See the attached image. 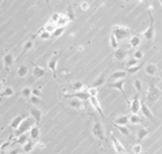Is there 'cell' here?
<instances>
[{
	"instance_id": "3957f363",
	"label": "cell",
	"mask_w": 162,
	"mask_h": 154,
	"mask_svg": "<svg viewBox=\"0 0 162 154\" xmlns=\"http://www.w3.org/2000/svg\"><path fill=\"white\" fill-rule=\"evenodd\" d=\"M129 32H131V30H129L128 27H125V26L115 24V26H113V28H112V34L117 38L118 41H121L125 39L126 37H129Z\"/></svg>"
},
{
	"instance_id": "ee69618b",
	"label": "cell",
	"mask_w": 162,
	"mask_h": 154,
	"mask_svg": "<svg viewBox=\"0 0 162 154\" xmlns=\"http://www.w3.org/2000/svg\"><path fill=\"white\" fill-rule=\"evenodd\" d=\"M88 92L91 96H97L98 95V88L97 87H91V88L88 89Z\"/></svg>"
},
{
	"instance_id": "9a60e30c",
	"label": "cell",
	"mask_w": 162,
	"mask_h": 154,
	"mask_svg": "<svg viewBox=\"0 0 162 154\" xmlns=\"http://www.w3.org/2000/svg\"><path fill=\"white\" fill-rule=\"evenodd\" d=\"M30 112H31V115L35 120V121H36V124H39V122H40L41 120H42V111L39 109L38 107H36L34 105V106L31 107Z\"/></svg>"
},
{
	"instance_id": "f35d334b",
	"label": "cell",
	"mask_w": 162,
	"mask_h": 154,
	"mask_svg": "<svg viewBox=\"0 0 162 154\" xmlns=\"http://www.w3.org/2000/svg\"><path fill=\"white\" fill-rule=\"evenodd\" d=\"M134 87H135V89L138 91V93H141L143 90V83L141 80H135V82H134Z\"/></svg>"
},
{
	"instance_id": "7bdbcfd3",
	"label": "cell",
	"mask_w": 162,
	"mask_h": 154,
	"mask_svg": "<svg viewBox=\"0 0 162 154\" xmlns=\"http://www.w3.org/2000/svg\"><path fill=\"white\" fill-rule=\"evenodd\" d=\"M31 102L34 104V105H39V104L41 103V99L39 96H36V95H32L31 98H30Z\"/></svg>"
},
{
	"instance_id": "cb8c5ba5",
	"label": "cell",
	"mask_w": 162,
	"mask_h": 154,
	"mask_svg": "<svg viewBox=\"0 0 162 154\" xmlns=\"http://www.w3.org/2000/svg\"><path fill=\"white\" fill-rule=\"evenodd\" d=\"M129 117H128V115L122 114V115H119L118 117H116L113 122H115V124H118V125H126L129 124Z\"/></svg>"
},
{
	"instance_id": "60d3db41",
	"label": "cell",
	"mask_w": 162,
	"mask_h": 154,
	"mask_svg": "<svg viewBox=\"0 0 162 154\" xmlns=\"http://www.w3.org/2000/svg\"><path fill=\"white\" fill-rule=\"evenodd\" d=\"M50 37H51V33L47 32L46 30L41 31V33H40V39L41 40H48Z\"/></svg>"
},
{
	"instance_id": "83f0119b",
	"label": "cell",
	"mask_w": 162,
	"mask_h": 154,
	"mask_svg": "<svg viewBox=\"0 0 162 154\" xmlns=\"http://www.w3.org/2000/svg\"><path fill=\"white\" fill-rule=\"evenodd\" d=\"M111 124L114 125V127L117 129V130L121 133L122 135H125V136H129V130L128 128H126V125H118V124H115V122H112L111 121Z\"/></svg>"
},
{
	"instance_id": "b9f144b4",
	"label": "cell",
	"mask_w": 162,
	"mask_h": 154,
	"mask_svg": "<svg viewBox=\"0 0 162 154\" xmlns=\"http://www.w3.org/2000/svg\"><path fill=\"white\" fill-rule=\"evenodd\" d=\"M138 60H139V59H137L136 57L129 58V60H128V62H126V68H129V66L137 65V64H138Z\"/></svg>"
},
{
	"instance_id": "836d02e7",
	"label": "cell",
	"mask_w": 162,
	"mask_h": 154,
	"mask_svg": "<svg viewBox=\"0 0 162 154\" xmlns=\"http://www.w3.org/2000/svg\"><path fill=\"white\" fill-rule=\"evenodd\" d=\"M22 95L26 99H30L31 96L33 95V89H31L30 87H24L22 90Z\"/></svg>"
},
{
	"instance_id": "6f0895ef",
	"label": "cell",
	"mask_w": 162,
	"mask_h": 154,
	"mask_svg": "<svg viewBox=\"0 0 162 154\" xmlns=\"http://www.w3.org/2000/svg\"><path fill=\"white\" fill-rule=\"evenodd\" d=\"M142 1H144V2H148L149 0H142Z\"/></svg>"
},
{
	"instance_id": "1f68e13d",
	"label": "cell",
	"mask_w": 162,
	"mask_h": 154,
	"mask_svg": "<svg viewBox=\"0 0 162 154\" xmlns=\"http://www.w3.org/2000/svg\"><path fill=\"white\" fill-rule=\"evenodd\" d=\"M28 141H29V137H28L27 133H24V134L20 135V136H19V137H17V140L13 142V144L15 143V144H22V145H24V144H26Z\"/></svg>"
},
{
	"instance_id": "ab89813d",
	"label": "cell",
	"mask_w": 162,
	"mask_h": 154,
	"mask_svg": "<svg viewBox=\"0 0 162 154\" xmlns=\"http://www.w3.org/2000/svg\"><path fill=\"white\" fill-rule=\"evenodd\" d=\"M85 88V86H84V84L82 82H75L72 84V89L73 91H81Z\"/></svg>"
},
{
	"instance_id": "d6a6232c",
	"label": "cell",
	"mask_w": 162,
	"mask_h": 154,
	"mask_svg": "<svg viewBox=\"0 0 162 154\" xmlns=\"http://www.w3.org/2000/svg\"><path fill=\"white\" fill-rule=\"evenodd\" d=\"M15 94V91L11 87H5L4 89L1 91V97H10Z\"/></svg>"
},
{
	"instance_id": "f6af8a7d",
	"label": "cell",
	"mask_w": 162,
	"mask_h": 154,
	"mask_svg": "<svg viewBox=\"0 0 162 154\" xmlns=\"http://www.w3.org/2000/svg\"><path fill=\"white\" fill-rule=\"evenodd\" d=\"M133 152L136 153V154H140L142 152V145L138 143V144H136L135 146L133 147Z\"/></svg>"
},
{
	"instance_id": "277c9868",
	"label": "cell",
	"mask_w": 162,
	"mask_h": 154,
	"mask_svg": "<svg viewBox=\"0 0 162 154\" xmlns=\"http://www.w3.org/2000/svg\"><path fill=\"white\" fill-rule=\"evenodd\" d=\"M92 133L95 137H96L97 139H99L100 141H105V140H106L104 127L100 121H96L94 124L93 129H92Z\"/></svg>"
},
{
	"instance_id": "7c38bea8",
	"label": "cell",
	"mask_w": 162,
	"mask_h": 154,
	"mask_svg": "<svg viewBox=\"0 0 162 154\" xmlns=\"http://www.w3.org/2000/svg\"><path fill=\"white\" fill-rule=\"evenodd\" d=\"M28 117V115L26 113L24 114H19L17 117H15L13 120L11 121V122H10V128L13 129V130H16L17 128L20 127V125L22 124V122L24 121V120Z\"/></svg>"
},
{
	"instance_id": "d590c367",
	"label": "cell",
	"mask_w": 162,
	"mask_h": 154,
	"mask_svg": "<svg viewBox=\"0 0 162 154\" xmlns=\"http://www.w3.org/2000/svg\"><path fill=\"white\" fill-rule=\"evenodd\" d=\"M33 45H34V43H33V41H32V40L26 42V44L24 45L23 51H22V53H20V57H22V55H24V53H27V52L29 51V50H31V49L33 48Z\"/></svg>"
},
{
	"instance_id": "7dc6e473",
	"label": "cell",
	"mask_w": 162,
	"mask_h": 154,
	"mask_svg": "<svg viewBox=\"0 0 162 154\" xmlns=\"http://www.w3.org/2000/svg\"><path fill=\"white\" fill-rule=\"evenodd\" d=\"M59 17H60V13H58V12H55V13H53L52 15V16H51V20H53L54 23H56L57 24V22H58V20H59Z\"/></svg>"
},
{
	"instance_id": "5bb4252c",
	"label": "cell",
	"mask_w": 162,
	"mask_h": 154,
	"mask_svg": "<svg viewBox=\"0 0 162 154\" xmlns=\"http://www.w3.org/2000/svg\"><path fill=\"white\" fill-rule=\"evenodd\" d=\"M58 56H53L49 59L47 66L49 68V69H51V72L53 73V77L56 79V68H57V64H58Z\"/></svg>"
},
{
	"instance_id": "8992f818",
	"label": "cell",
	"mask_w": 162,
	"mask_h": 154,
	"mask_svg": "<svg viewBox=\"0 0 162 154\" xmlns=\"http://www.w3.org/2000/svg\"><path fill=\"white\" fill-rule=\"evenodd\" d=\"M125 79H119V80H116L114 82H112V84H109V87L112 89H116L117 91H119V92H121V94L125 97V99L126 100V102L129 103L128 96H126V94L125 92Z\"/></svg>"
},
{
	"instance_id": "f546056e",
	"label": "cell",
	"mask_w": 162,
	"mask_h": 154,
	"mask_svg": "<svg viewBox=\"0 0 162 154\" xmlns=\"http://www.w3.org/2000/svg\"><path fill=\"white\" fill-rule=\"evenodd\" d=\"M56 27H57V24L56 23H54L53 20H49V22H47V24H45V27H44V29L47 31V32H49V33H53L54 31H55V29H56Z\"/></svg>"
},
{
	"instance_id": "30bf717a",
	"label": "cell",
	"mask_w": 162,
	"mask_h": 154,
	"mask_svg": "<svg viewBox=\"0 0 162 154\" xmlns=\"http://www.w3.org/2000/svg\"><path fill=\"white\" fill-rule=\"evenodd\" d=\"M131 111L133 113H138L141 110V101H140V96L139 94H136L135 97H134L133 101L131 102Z\"/></svg>"
},
{
	"instance_id": "6da1fadb",
	"label": "cell",
	"mask_w": 162,
	"mask_h": 154,
	"mask_svg": "<svg viewBox=\"0 0 162 154\" xmlns=\"http://www.w3.org/2000/svg\"><path fill=\"white\" fill-rule=\"evenodd\" d=\"M161 95H162V90L158 87L157 84L155 82H149L148 93H147V97H146L147 102L153 104L159 99Z\"/></svg>"
},
{
	"instance_id": "d6986e66",
	"label": "cell",
	"mask_w": 162,
	"mask_h": 154,
	"mask_svg": "<svg viewBox=\"0 0 162 154\" xmlns=\"http://www.w3.org/2000/svg\"><path fill=\"white\" fill-rule=\"evenodd\" d=\"M30 138L34 141H38L39 137H40V129L37 125H33V128L30 130Z\"/></svg>"
},
{
	"instance_id": "484cf974",
	"label": "cell",
	"mask_w": 162,
	"mask_h": 154,
	"mask_svg": "<svg viewBox=\"0 0 162 154\" xmlns=\"http://www.w3.org/2000/svg\"><path fill=\"white\" fill-rule=\"evenodd\" d=\"M143 121V118L138 113H133L129 117V124L131 125H139Z\"/></svg>"
},
{
	"instance_id": "e0dca14e",
	"label": "cell",
	"mask_w": 162,
	"mask_h": 154,
	"mask_svg": "<svg viewBox=\"0 0 162 154\" xmlns=\"http://www.w3.org/2000/svg\"><path fill=\"white\" fill-rule=\"evenodd\" d=\"M128 75L129 73L126 71H115L109 77V80H110V81H116V80H119V79H125Z\"/></svg>"
},
{
	"instance_id": "816d5d0a",
	"label": "cell",
	"mask_w": 162,
	"mask_h": 154,
	"mask_svg": "<svg viewBox=\"0 0 162 154\" xmlns=\"http://www.w3.org/2000/svg\"><path fill=\"white\" fill-rule=\"evenodd\" d=\"M88 7H89V4H88L87 2H83L82 4H81V8H82L83 10L88 9Z\"/></svg>"
},
{
	"instance_id": "4fadbf2b",
	"label": "cell",
	"mask_w": 162,
	"mask_h": 154,
	"mask_svg": "<svg viewBox=\"0 0 162 154\" xmlns=\"http://www.w3.org/2000/svg\"><path fill=\"white\" fill-rule=\"evenodd\" d=\"M113 57L115 60H124V59H125L126 57H128V51L125 50L124 48H117L115 49L114 53H113Z\"/></svg>"
},
{
	"instance_id": "c3c4849f",
	"label": "cell",
	"mask_w": 162,
	"mask_h": 154,
	"mask_svg": "<svg viewBox=\"0 0 162 154\" xmlns=\"http://www.w3.org/2000/svg\"><path fill=\"white\" fill-rule=\"evenodd\" d=\"M10 143H11V142H10V139L7 140V141H6V142H3V143H2V145H1V152L4 151V149H5V148H7V147L10 145Z\"/></svg>"
},
{
	"instance_id": "681fc988",
	"label": "cell",
	"mask_w": 162,
	"mask_h": 154,
	"mask_svg": "<svg viewBox=\"0 0 162 154\" xmlns=\"http://www.w3.org/2000/svg\"><path fill=\"white\" fill-rule=\"evenodd\" d=\"M36 147H39V148H41V149H43V148H45V144L43 142H41V141H37V143H36Z\"/></svg>"
},
{
	"instance_id": "f1b7e54d",
	"label": "cell",
	"mask_w": 162,
	"mask_h": 154,
	"mask_svg": "<svg viewBox=\"0 0 162 154\" xmlns=\"http://www.w3.org/2000/svg\"><path fill=\"white\" fill-rule=\"evenodd\" d=\"M17 76L20 77V78H24V77H27V75L29 73V68H28L27 65H22L20 66L19 68H17Z\"/></svg>"
},
{
	"instance_id": "7402d4cb",
	"label": "cell",
	"mask_w": 162,
	"mask_h": 154,
	"mask_svg": "<svg viewBox=\"0 0 162 154\" xmlns=\"http://www.w3.org/2000/svg\"><path fill=\"white\" fill-rule=\"evenodd\" d=\"M145 72L147 75H149V76H155L158 73V69H157V66L155 64H148L145 68Z\"/></svg>"
},
{
	"instance_id": "11a10c76",
	"label": "cell",
	"mask_w": 162,
	"mask_h": 154,
	"mask_svg": "<svg viewBox=\"0 0 162 154\" xmlns=\"http://www.w3.org/2000/svg\"><path fill=\"white\" fill-rule=\"evenodd\" d=\"M49 2H50V0H46V3L49 5Z\"/></svg>"
},
{
	"instance_id": "4dcf8cb0",
	"label": "cell",
	"mask_w": 162,
	"mask_h": 154,
	"mask_svg": "<svg viewBox=\"0 0 162 154\" xmlns=\"http://www.w3.org/2000/svg\"><path fill=\"white\" fill-rule=\"evenodd\" d=\"M143 64H137L134 66H129V68H126V72L129 76H134L135 73H137L141 68H142Z\"/></svg>"
},
{
	"instance_id": "8d00e7d4",
	"label": "cell",
	"mask_w": 162,
	"mask_h": 154,
	"mask_svg": "<svg viewBox=\"0 0 162 154\" xmlns=\"http://www.w3.org/2000/svg\"><path fill=\"white\" fill-rule=\"evenodd\" d=\"M105 82H106V78H105V77H104L103 75H102V76H100L97 80H95L94 83L92 84V86H93V87H97V88H98V87H100V86L103 85V84H104Z\"/></svg>"
},
{
	"instance_id": "8fae6325",
	"label": "cell",
	"mask_w": 162,
	"mask_h": 154,
	"mask_svg": "<svg viewBox=\"0 0 162 154\" xmlns=\"http://www.w3.org/2000/svg\"><path fill=\"white\" fill-rule=\"evenodd\" d=\"M90 102H91V104H92V106L95 108V109L99 112V114L101 115V117L103 118H105V114L103 112V110H102V107H101V104L99 102V100L97 99V96H91L90 97Z\"/></svg>"
},
{
	"instance_id": "f5cc1de1",
	"label": "cell",
	"mask_w": 162,
	"mask_h": 154,
	"mask_svg": "<svg viewBox=\"0 0 162 154\" xmlns=\"http://www.w3.org/2000/svg\"><path fill=\"white\" fill-rule=\"evenodd\" d=\"M158 75H159L160 79L162 80V71H158Z\"/></svg>"
},
{
	"instance_id": "7a4b0ae2",
	"label": "cell",
	"mask_w": 162,
	"mask_h": 154,
	"mask_svg": "<svg viewBox=\"0 0 162 154\" xmlns=\"http://www.w3.org/2000/svg\"><path fill=\"white\" fill-rule=\"evenodd\" d=\"M33 125H34V121L32 120L31 117H27L24 120V121L22 122V124L20 125V127L15 130V135L16 136V137H19V136L24 134V133L30 132L31 129L33 128Z\"/></svg>"
},
{
	"instance_id": "5b68a950",
	"label": "cell",
	"mask_w": 162,
	"mask_h": 154,
	"mask_svg": "<svg viewBox=\"0 0 162 154\" xmlns=\"http://www.w3.org/2000/svg\"><path fill=\"white\" fill-rule=\"evenodd\" d=\"M149 16H150V24L148 27V29L145 30L144 32L142 33L143 36L145 37V39L147 41H151L154 39V36H155V30H154V19H153V15H152V12L151 10H149Z\"/></svg>"
},
{
	"instance_id": "db71d44e",
	"label": "cell",
	"mask_w": 162,
	"mask_h": 154,
	"mask_svg": "<svg viewBox=\"0 0 162 154\" xmlns=\"http://www.w3.org/2000/svg\"><path fill=\"white\" fill-rule=\"evenodd\" d=\"M124 1H125V2H131L132 0H124Z\"/></svg>"
},
{
	"instance_id": "ac0fdd59",
	"label": "cell",
	"mask_w": 162,
	"mask_h": 154,
	"mask_svg": "<svg viewBox=\"0 0 162 154\" xmlns=\"http://www.w3.org/2000/svg\"><path fill=\"white\" fill-rule=\"evenodd\" d=\"M149 134H150V132H149L148 129L141 128L140 130L138 131V135H137V141H138V143L142 142L144 139L149 136Z\"/></svg>"
},
{
	"instance_id": "ffe728a7",
	"label": "cell",
	"mask_w": 162,
	"mask_h": 154,
	"mask_svg": "<svg viewBox=\"0 0 162 154\" xmlns=\"http://www.w3.org/2000/svg\"><path fill=\"white\" fill-rule=\"evenodd\" d=\"M36 147V143L34 142V140H29L26 144H24L23 150L24 153H30L34 150V148Z\"/></svg>"
},
{
	"instance_id": "d4e9b609",
	"label": "cell",
	"mask_w": 162,
	"mask_h": 154,
	"mask_svg": "<svg viewBox=\"0 0 162 154\" xmlns=\"http://www.w3.org/2000/svg\"><path fill=\"white\" fill-rule=\"evenodd\" d=\"M141 44V38L137 35H134L133 37H131L129 39V48H137Z\"/></svg>"
},
{
	"instance_id": "52a82bcc",
	"label": "cell",
	"mask_w": 162,
	"mask_h": 154,
	"mask_svg": "<svg viewBox=\"0 0 162 154\" xmlns=\"http://www.w3.org/2000/svg\"><path fill=\"white\" fill-rule=\"evenodd\" d=\"M64 98H77V99H81L83 101H86V100H90V97L91 95L89 94L88 91H85V90H81V91H76L75 93H72V94H64L63 95Z\"/></svg>"
},
{
	"instance_id": "2e32d148",
	"label": "cell",
	"mask_w": 162,
	"mask_h": 154,
	"mask_svg": "<svg viewBox=\"0 0 162 154\" xmlns=\"http://www.w3.org/2000/svg\"><path fill=\"white\" fill-rule=\"evenodd\" d=\"M69 105H70V107L76 108V109H79V110H82L85 108V105H84V103H83V100L77 99V98H70Z\"/></svg>"
},
{
	"instance_id": "bcb514c9",
	"label": "cell",
	"mask_w": 162,
	"mask_h": 154,
	"mask_svg": "<svg viewBox=\"0 0 162 154\" xmlns=\"http://www.w3.org/2000/svg\"><path fill=\"white\" fill-rule=\"evenodd\" d=\"M134 57H136L137 59H143L144 57V53L142 50H137L135 53H134Z\"/></svg>"
},
{
	"instance_id": "ba28073f",
	"label": "cell",
	"mask_w": 162,
	"mask_h": 154,
	"mask_svg": "<svg viewBox=\"0 0 162 154\" xmlns=\"http://www.w3.org/2000/svg\"><path fill=\"white\" fill-rule=\"evenodd\" d=\"M111 140H112V144H113V148L115 149L116 153H119V154H125L126 153L125 146L121 144V142L119 141L113 134H111Z\"/></svg>"
},
{
	"instance_id": "9f6ffc18",
	"label": "cell",
	"mask_w": 162,
	"mask_h": 154,
	"mask_svg": "<svg viewBox=\"0 0 162 154\" xmlns=\"http://www.w3.org/2000/svg\"><path fill=\"white\" fill-rule=\"evenodd\" d=\"M159 3L161 4V6H162V0H159Z\"/></svg>"
},
{
	"instance_id": "603a6c76",
	"label": "cell",
	"mask_w": 162,
	"mask_h": 154,
	"mask_svg": "<svg viewBox=\"0 0 162 154\" xmlns=\"http://www.w3.org/2000/svg\"><path fill=\"white\" fill-rule=\"evenodd\" d=\"M13 62H15V58H13V56L10 53L3 56V64H4V66L6 68H10L13 64Z\"/></svg>"
},
{
	"instance_id": "f907efd6",
	"label": "cell",
	"mask_w": 162,
	"mask_h": 154,
	"mask_svg": "<svg viewBox=\"0 0 162 154\" xmlns=\"http://www.w3.org/2000/svg\"><path fill=\"white\" fill-rule=\"evenodd\" d=\"M33 95H36V96L41 97V91L38 90V89H33Z\"/></svg>"
},
{
	"instance_id": "e575fe53",
	"label": "cell",
	"mask_w": 162,
	"mask_h": 154,
	"mask_svg": "<svg viewBox=\"0 0 162 154\" xmlns=\"http://www.w3.org/2000/svg\"><path fill=\"white\" fill-rule=\"evenodd\" d=\"M109 42H110V46L112 49H117L118 48V39L116 38L113 34L110 35V38H109Z\"/></svg>"
},
{
	"instance_id": "74e56055",
	"label": "cell",
	"mask_w": 162,
	"mask_h": 154,
	"mask_svg": "<svg viewBox=\"0 0 162 154\" xmlns=\"http://www.w3.org/2000/svg\"><path fill=\"white\" fill-rule=\"evenodd\" d=\"M64 31H65V27H56V29L53 33H52V35L55 37V38H59L61 36V35L64 33Z\"/></svg>"
},
{
	"instance_id": "9c48e42d",
	"label": "cell",
	"mask_w": 162,
	"mask_h": 154,
	"mask_svg": "<svg viewBox=\"0 0 162 154\" xmlns=\"http://www.w3.org/2000/svg\"><path fill=\"white\" fill-rule=\"evenodd\" d=\"M141 111H142V113H143L144 117H145L146 118H148L149 121H155L153 112L150 110V108L147 106V104H146L145 101H142V102H141Z\"/></svg>"
},
{
	"instance_id": "4316f807",
	"label": "cell",
	"mask_w": 162,
	"mask_h": 154,
	"mask_svg": "<svg viewBox=\"0 0 162 154\" xmlns=\"http://www.w3.org/2000/svg\"><path fill=\"white\" fill-rule=\"evenodd\" d=\"M70 17L66 15H60V17H59L58 22H57V26L58 27H65L66 24L69 23Z\"/></svg>"
},
{
	"instance_id": "44dd1931",
	"label": "cell",
	"mask_w": 162,
	"mask_h": 154,
	"mask_svg": "<svg viewBox=\"0 0 162 154\" xmlns=\"http://www.w3.org/2000/svg\"><path fill=\"white\" fill-rule=\"evenodd\" d=\"M46 73V69L41 68V66H38V65H35L34 68H33V75L36 77V78H42L44 77V75Z\"/></svg>"
}]
</instances>
